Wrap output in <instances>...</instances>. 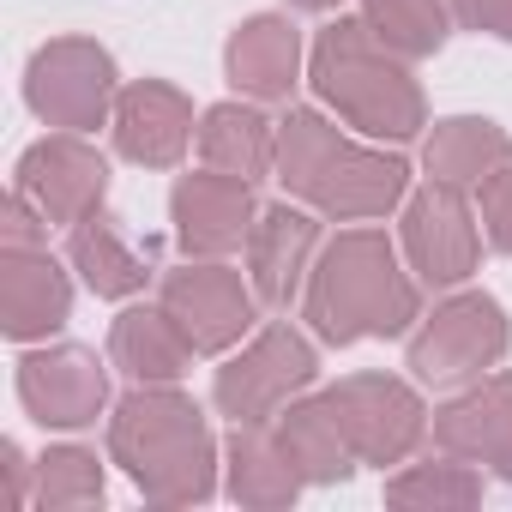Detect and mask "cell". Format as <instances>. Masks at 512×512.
<instances>
[{"label":"cell","mask_w":512,"mask_h":512,"mask_svg":"<svg viewBox=\"0 0 512 512\" xmlns=\"http://www.w3.org/2000/svg\"><path fill=\"white\" fill-rule=\"evenodd\" d=\"M296 61H302V37L284 19H253L235 31L229 43V79L247 97H290L296 85Z\"/></svg>","instance_id":"44dd1931"},{"label":"cell","mask_w":512,"mask_h":512,"mask_svg":"<svg viewBox=\"0 0 512 512\" xmlns=\"http://www.w3.org/2000/svg\"><path fill=\"white\" fill-rule=\"evenodd\" d=\"M404 247L410 266L422 272V284H458L476 266V223L464 205V187H422L404 211Z\"/></svg>","instance_id":"30bf717a"},{"label":"cell","mask_w":512,"mask_h":512,"mask_svg":"<svg viewBox=\"0 0 512 512\" xmlns=\"http://www.w3.org/2000/svg\"><path fill=\"white\" fill-rule=\"evenodd\" d=\"M163 314L187 332L193 350H229L253 326V296L229 266H187V272H169Z\"/></svg>","instance_id":"8fae6325"},{"label":"cell","mask_w":512,"mask_h":512,"mask_svg":"<svg viewBox=\"0 0 512 512\" xmlns=\"http://www.w3.org/2000/svg\"><path fill=\"white\" fill-rule=\"evenodd\" d=\"M506 356V320L488 296H458L446 302L416 338H410V368L428 386H458L488 374Z\"/></svg>","instance_id":"8992f818"},{"label":"cell","mask_w":512,"mask_h":512,"mask_svg":"<svg viewBox=\"0 0 512 512\" xmlns=\"http://www.w3.org/2000/svg\"><path fill=\"white\" fill-rule=\"evenodd\" d=\"M458 19L488 31V37H506L512 43V0H458Z\"/></svg>","instance_id":"f1b7e54d"},{"label":"cell","mask_w":512,"mask_h":512,"mask_svg":"<svg viewBox=\"0 0 512 512\" xmlns=\"http://www.w3.org/2000/svg\"><path fill=\"white\" fill-rule=\"evenodd\" d=\"M302 464L290 458V446L278 440V428L266 422H235L229 440V494L241 506H290L302 494Z\"/></svg>","instance_id":"ac0fdd59"},{"label":"cell","mask_w":512,"mask_h":512,"mask_svg":"<svg viewBox=\"0 0 512 512\" xmlns=\"http://www.w3.org/2000/svg\"><path fill=\"white\" fill-rule=\"evenodd\" d=\"M199 151H205L211 169L241 175V181H260V175L272 169V157H278L266 115H260V109H241V103H223V109L205 115V127H199Z\"/></svg>","instance_id":"603a6c76"},{"label":"cell","mask_w":512,"mask_h":512,"mask_svg":"<svg viewBox=\"0 0 512 512\" xmlns=\"http://www.w3.org/2000/svg\"><path fill=\"white\" fill-rule=\"evenodd\" d=\"M314 380V350L290 326L260 332L229 368H217V410L235 422H272Z\"/></svg>","instance_id":"5b68a950"},{"label":"cell","mask_w":512,"mask_h":512,"mask_svg":"<svg viewBox=\"0 0 512 512\" xmlns=\"http://www.w3.org/2000/svg\"><path fill=\"white\" fill-rule=\"evenodd\" d=\"M109 362H115L127 380H139V386H169V380H181V368L193 362V344H187V332H181L163 308H157V314L133 308V314H121L115 332H109Z\"/></svg>","instance_id":"ffe728a7"},{"label":"cell","mask_w":512,"mask_h":512,"mask_svg":"<svg viewBox=\"0 0 512 512\" xmlns=\"http://www.w3.org/2000/svg\"><path fill=\"white\" fill-rule=\"evenodd\" d=\"M314 85L320 97L362 133L374 139H410L422 127V91L410 73L380 49L368 19H344L320 37L314 49Z\"/></svg>","instance_id":"277c9868"},{"label":"cell","mask_w":512,"mask_h":512,"mask_svg":"<svg viewBox=\"0 0 512 512\" xmlns=\"http://www.w3.org/2000/svg\"><path fill=\"white\" fill-rule=\"evenodd\" d=\"M67 308L73 290L61 266L31 241H7V266H0V326H7V338H43L67 320Z\"/></svg>","instance_id":"9a60e30c"},{"label":"cell","mask_w":512,"mask_h":512,"mask_svg":"<svg viewBox=\"0 0 512 512\" xmlns=\"http://www.w3.org/2000/svg\"><path fill=\"white\" fill-rule=\"evenodd\" d=\"M278 175L296 199L332 211V217H380L398 193H404V163L398 157H374L356 151L350 139H338V127H326L320 115L296 109L278 133Z\"/></svg>","instance_id":"3957f363"},{"label":"cell","mask_w":512,"mask_h":512,"mask_svg":"<svg viewBox=\"0 0 512 512\" xmlns=\"http://www.w3.org/2000/svg\"><path fill=\"white\" fill-rule=\"evenodd\" d=\"M278 440L290 446V458L302 464L308 482H344V476L356 470V446H350V434L338 428V416H332L326 398H320V404H290V410H278Z\"/></svg>","instance_id":"7402d4cb"},{"label":"cell","mask_w":512,"mask_h":512,"mask_svg":"<svg viewBox=\"0 0 512 512\" xmlns=\"http://www.w3.org/2000/svg\"><path fill=\"white\" fill-rule=\"evenodd\" d=\"M296 7H308V13H320V7H338V0H296Z\"/></svg>","instance_id":"4dcf8cb0"},{"label":"cell","mask_w":512,"mask_h":512,"mask_svg":"<svg viewBox=\"0 0 512 512\" xmlns=\"http://www.w3.org/2000/svg\"><path fill=\"white\" fill-rule=\"evenodd\" d=\"M386 500L392 506H470L482 500V476H470V464L446 452V464H416L398 482H386Z\"/></svg>","instance_id":"484cf974"},{"label":"cell","mask_w":512,"mask_h":512,"mask_svg":"<svg viewBox=\"0 0 512 512\" xmlns=\"http://www.w3.org/2000/svg\"><path fill=\"white\" fill-rule=\"evenodd\" d=\"M314 217L290 211V205H272L260 211L247 235V266H253V296L266 308H290L296 290H302V272H308V253H314Z\"/></svg>","instance_id":"2e32d148"},{"label":"cell","mask_w":512,"mask_h":512,"mask_svg":"<svg viewBox=\"0 0 512 512\" xmlns=\"http://www.w3.org/2000/svg\"><path fill=\"white\" fill-rule=\"evenodd\" d=\"M308 320L326 344L386 338L416 320V284L398 272L392 241L380 229H350L326 247L308 290Z\"/></svg>","instance_id":"7a4b0ae2"},{"label":"cell","mask_w":512,"mask_h":512,"mask_svg":"<svg viewBox=\"0 0 512 512\" xmlns=\"http://www.w3.org/2000/svg\"><path fill=\"white\" fill-rule=\"evenodd\" d=\"M494 169H506V133L494 121H446L428 139V175L446 187H482Z\"/></svg>","instance_id":"cb8c5ba5"},{"label":"cell","mask_w":512,"mask_h":512,"mask_svg":"<svg viewBox=\"0 0 512 512\" xmlns=\"http://www.w3.org/2000/svg\"><path fill=\"white\" fill-rule=\"evenodd\" d=\"M0 452H7V506H25V452L13 440L0 446Z\"/></svg>","instance_id":"f546056e"},{"label":"cell","mask_w":512,"mask_h":512,"mask_svg":"<svg viewBox=\"0 0 512 512\" xmlns=\"http://www.w3.org/2000/svg\"><path fill=\"white\" fill-rule=\"evenodd\" d=\"M434 440H440V452H452L464 464H488L494 476L512 482V374L446 404L434 416Z\"/></svg>","instance_id":"5bb4252c"},{"label":"cell","mask_w":512,"mask_h":512,"mask_svg":"<svg viewBox=\"0 0 512 512\" xmlns=\"http://www.w3.org/2000/svg\"><path fill=\"white\" fill-rule=\"evenodd\" d=\"M368 31L392 55H434L446 43V0H362Z\"/></svg>","instance_id":"d4e9b609"},{"label":"cell","mask_w":512,"mask_h":512,"mask_svg":"<svg viewBox=\"0 0 512 512\" xmlns=\"http://www.w3.org/2000/svg\"><path fill=\"white\" fill-rule=\"evenodd\" d=\"M338 428L350 434L362 464H404L422 440V404L410 386L386 380V374H350L326 392Z\"/></svg>","instance_id":"52a82bcc"},{"label":"cell","mask_w":512,"mask_h":512,"mask_svg":"<svg viewBox=\"0 0 512 512\" xmlns=\"http://www.w3.org/2000/svg\"><path fill=\"white\" fill-rule=\"evenodd\" d=\"M19 398L43 428H85V422H97V410L109 398V374L91 350L61 344V350L19 362Z\"/></svg>","instance_id":"9c48e42d"},{"label":"cell","mask_w":512,"mask_h":512,"mask_svg":"<svg viewBox=\"0 0 512 512\" xmlns=\"http://www.w3.org/2000/svg\"><path fill=\"white\" fill-rule=\"evenodd\" d=\"M37 500L43 506H97L103 500V464L79 446H61L37 464Z\"/></svg>","instance_id":"4316f807"},{"label":"cell","mask_w":512,"mask_h":512,"mask_svg":"<svg viewBox=\"0 0 512 512\" xmlns=\"http://www.w3.org/2000/svg\"><path fill=\"white\" fill-rule=\"evenodd\" d=\"M109 85H115V67L97 43H55L31 61V109L49 121V127H97L103 109H109Z\"/></svg>","instance_id":"ba28073f"},{"label":"cell","mask_w":512,"mask_h":512,"mask_svg":"<svg viewBox=\"0 0 512 512\" xmlns=\"http://www.w3.org/2000/svg\"><path fill=\"white\" fill-rule=\"evenodd\" d=\"M109 452L139 482V494L157 506L211 500V428L193 410V398H181L169 386H139L115 410Z\"/></svg>","instance_id":"6da1fadb"},{"label":"cell","mask_w":512,"mask_h":512,"mask_svg":"<svg viewBox=\"0 0 512 512\" xmlns=\"http://www.w3.org/2000/svg\"><path fill=\"white\" fill-rule=\"evenodd\" d=\"M482 223L500 253H512V169H494L482 181Z\"/></svg>","instance_id":"83f0119b"},{"label":"cell","mask_w":512,"mask_h":512,"mask_svg":"<svg viewBox=\"0 0 512 512\" xmlns=\"http://www.w3.org/2000/svg\"><path fill=\"white\" fill-rule=\"evenodd\" d=\"M193 139V109L181 91L169 85H133L121 103H115V145L133 157V163H151V169H169Z\"/></svg>","instance_id":"e0dca14e"},{"label":"cell","mask_w":512,"mask_h":512,"mask_svg":"<svg viewBox=\"0 0 512 512\" xmlns=\"http://www.w3.org/2000/svg\"><path fill=\"white\" fill-rule=\"evenodd\" d=\"M73 266L85 272V284L97 296H133L151 278V241H133L121 229V217L91 211L73 223Z\"/></svg>","instance_id":"d6986e66"},{"label":"cell","mask_w":512,"mask_h":512,"mask_svg":"<svg viewBox=\"0 0 512 512\" xmlns=\"http://www.w3.org/2000/svg\"><path fill=\"white\" fill-rule=\"evenodd\" d=\"M253 223L260 217H253V193L241 175L211 169V175H187L175 187V235L187 253H229L253 235Z\"/></svg>","instance_id":"4fadbf2b"},{"label":"cell","mask_w":512,"mask_h":512,"mask_svg":"<svg viewBox=\"0 0 512 512\" xmlns=\"http://www.w3.org/2000/svg\"><path fill=\"white\" fill-rule=\"evenodd\" d=\"M103 187H109V169L79 139H49V145H37L19 163V199H31V211L43 223H79V217H91L97 199H103Z\"/></svg>","instance_id":"7c38bea8"}]
</instances>
